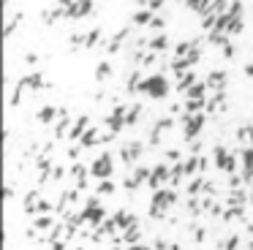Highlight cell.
Here are the masks:
<instances>
[{"label":"cell","instance_id":"obj_11","mask_svg":"<svg viewBox=\"0 0 253 250\" xmlns=\"http://www.w3.org/2000/svg\"><path fill=\"white\" fill-rule=\"evenodd\" d=\"M87 128H90V117H77V123H71V133H68V139L71 141H79L84 133H87Z\"/></svg>","mask_w":253,"mask_h":250},{"label":"cell","instance_id":"obj_8","mask_svg":"<svg viewBox=\"0 0 253 250\" xmlns=\"http://www.w3.org/2000/svg\"><path fill=\"white\" fill-rule=\"evenodd\" d=\"M93 14V0H74L66 8V19H84Z\"/></svg>","mask_w":253,"mask_h":250},{"label":"cell","instance_id":"obj_27","mask_svg":"<svg viewBox=\"0 0 253 250\" xmlns=\"http://www.w3.org/2000/svg\"><path fill=\"white\" fill-rule=\"evenodd\" d=\"M115 182H112V179H101V182H98V188H95V193H98V196H109V193H115Z\"/></svg>","mask_w":253,"mask_h":250},{"label":"cell","instance_id":"obj_5","mask_svg":"<svg viewBox=\"0 0 253 250\" xmlns=\"http://www.w3.org/2000/svg\"><path fill=\"white\" fill-rule=\"evenodd\" d=\"M112 171H115V161H112V152H101V155L93 158V163H90V177L93 179H109Z\"/></svg>","mask_w":253,"mask_h":250},{"label":"cell","instance_id":"obj_21","mask_svg":"<svg viewBox=\"0 0 253 250\" xmlns=\"http://www.w3.org/2000/svg\"><path fill=\"white\" fill-rule=\"evenodd\" d=\"M237 141L242 147H253V125H240L237 128Z\"/></svg>","mask_w":253,"mask_h":250},{"label":"cell","instance_id":"obj_40","mask_svg":"<svg viewBox=\"0 0 253 250\" xmlns=\"http://www.w3.org/2000/svg\"><path fill=\"white\" fill-rule=\"evenodd\" d=\"M77 250H82V248H77Z\"/></svg>","mask_w":253,"mask_h":250},{"label":"cell","instance_id":"obj_25","mask_svg":"<svg viewBox=\"0 0 253 250\" xmlns=\"http://www.w3.org/2000/svg\"><path fill=\"white\" fill-rule=\"evenodd\" d=\"M150 171H153V168H147V166H139V163H136V166L131 168V177L136 179L139 185H142V182H150Z\"/></svg>","mask_w":253,"mask_h":250},{"label":"cell","instance_id":"obj_15","mask_svg":"<svg viewBox=\"0 0 253 250\" xmlns=\"http://www.w3.org/2000/svg\"><path fill=\"white\" fill-rule=\"evenodd\" d=\"M207 92H210L207 82H193V84L188 87L185 98H196V101H207Z\"/></svg>","mask_w":253,"mask_h":250},{"label":"cell","instance_id":"obj_33","mask_svg":"<svg viewBox=\"0 0 253 250\" xmlns=\"http://www.w3.org/2000/svg\"><path fill=\"white\" fill-rule=\"evenodd\" d=\"M84 38H87V36H82V33H74V36H71V46H84Z\"/></svg>","mask_w":253,"mask_h":250},{"label":"cell","instance_id":"obj_9","mask_svg":"<svg viewBox=\"0 0 253 250\" xmlns=\"http://www.w3.org/2000/svg\"><path fill=\"white\" fill-rule=\"evenodd\" d=\"M68 174H71V179L77 182V190H87V174H90V166H84V163H74Z\"/></svg>","mask_w":253,"mask_h":250},{"label":"cell","instance_id":"obj_17","mask_svg":"<svg viewBox=\"0 0 253 250\" xmlns=\"http://www.w3.org/2000/svg\"><path fill=\"white\" fill-rule=\"evenodd\" d=\"M101 139H104V136H101V130L95 128V125H90L87 133H84L82 139H79V144H82L84 150H87V147H93V144H101Z\"/></svg>","mask_w":253,"mask_h":250},{"label":"cell","instance_id":"obj_12","mask_svg":"<svg viewBox=\"0 0 253 250\" xmlns=\"http://www.w3.org/2000/svg\"><path fill=\"white\" fill-rule=\"evenodd\" d=\"M112 220L117 223V228H120V231H126L128 226H136V215H133V212H128V209H120V212H115V215H112Z\"/></svg>","mask_w":253,"mask_h":250},{"label":"cell","instance_id":"obj_10","mask_svg":"<svg viewBox=\"0 0 253 250\" xmlns=\"http://www.w3.org/2000/svg\"><path fill=\"white\" fill-rule=\"evenodd\" d=\"M204 82H207V87L212 92H223V87H226V71H210Z\"/></svg>","mask_w":253,"mask_h":250},{"label":"cell","instance_id":"obj_31","mask_svg":"<svg viewBox=\"0 0 253 250\" xmlns=\"http://www.w3.org/2000/svg\"><path fill=\"white\" fill-rule=\"evenodd\" d=\"M204 239H207V228L196 226L193 228V242H204Z\"/></svg>","mask_w":253,"mask_h":250},{"label":"cell","instance_id":"obj_41","mask_svg":"<svg viewBox=\"0 0 253 250\" xmlns=\"http://www.w3.org/2000/svg\"><path fill=\"white\" fill-rule=\"evenodd\" d=\"M6 3H8V0H6Z\"/></svg>","mask_w":253,"mask_h":250},{"label":"cell","instance_id":"obj_2","mask_svg":"<svg viewBox=\"0 0 253 250\" xmlns=\"http://www.w3.org/2000/svg\"><path fill=\"white\" fill-rule=\"evenodd\" d=\"M171 84L169 79H166V74H153L150 79H144L142 84H139V92L142 95H147L150 101H164L166 95H169Z\"/></svg>","mask_w":253,"mask_h":250},{"label":"cell","instance_id":"obj_22","mask_svg":"<svg viewBox=\"0 0 253 250\" xmlns=\"http://www.w3.org/2000/svg\"><path fill=\"white\" fill-rule=\"evenodd\" d=\"M123 242H128V245H139V239H142V228H139V223L136 226H128L126 231H123Z\"/></svg>","mask_w":253,"mask_h":250},{"label":"cell","instance_id":"obj_37","mask_svg":"<svg viewBox=\"0 0 253 250\" xmlns=\"http://www.w3.org/2000/svg\"><path fill=\"white\" fill-rule=\"evenodd\" d=\"M25 63H28V65H36V63H39V54H33V52L25 54Z\"/></svg>","mask_w":253,"mask_h":250},{"label":"cell","instance_id":"obj_13","mask_svg":"<svg viewBox=\"0 0 253 250\" xmlns=\"http://www.w3.org/2000/svg\"><path fill=\"white\" fill-rule=\"evenodd\" d=\"M57 114H60V109H57V106H52V103H44V106L39 109V114H36V117H39L41 125H52Z\"/></svg>","mask_w":253,"mask_h":250},{"label":"cell","instance_id":"obj_19","mask_svg":"<svg viewBox=\"0 0 253 250\" xmlns=\"http://www.w3.org/2000/svg\"><path fill=\"white\" fill-rule=\"evenodd\" d=\"M153 11L150 8H139L136 14L131 16V25H136V27H150V22H153Z\"/></svg>","mask_w":253,"mask_h":250},{"label":"cell","instance_id":"obj_28","mask_svg":"<svg viewBox=\"0 0 253 250\" xmlns=\"http://www.w3.org/2000/svg\"><path fill=\"white\" fill-rule=\"evenodd\" d=\"M19 22H22V14H14V16H11V22L6 25V30H3V36H6V38H11V36H14V30H17V25H19Z\"/></svg>","mask_w":253,"mask_h":250},{"label":"cell","instance_id":"obj_14","mask_svg":"<svg viewBox=\"0 0 253 250\" xmlns=\"http://www.w3.org/2000/svg\"><path fill=\"white\" fill-rule=\"evenodd\" d=\"M17 87H22V90H41L46 84H44V76L41 74H28V76H22V82Z\"/></svg>","mask_w":253,"mask_h":250},{"label":"cell","instance_id":"obj_16","mask_svg":"<svg viewBox=\"0 0 253 250\" xmlns=\"http://www.w3.org/2000/svg\"><path fill=\"white\" fill-rule=\"evenodd\" d=\"M147 46H150V52H166V49H169V36H166V33H158V36H153L147 41Z\"/></svg>","mask_w":253,"mask_h":250},{"label":"cell","instance_id":"obj_30","mask_svg":"<svg viewBox=\"0 0 253 250\" xmlns=\"http://www.w3.org/2000/svg\"><path fill=\"white\" fill-rule=\"evenodd\" d=\"M150 27H153V30H161V33H164L166 19H164V16H158V14H155V16H153V22H150Z\"/></svg>","mask_w":253,"mask_h":250},{"label":"cell","instance_id":"obj_32","mask_svg":"<svg viewBox=\"0 0 253 250\" xmlns=\"http://www.w3.org/2000/svg\"><path fill=\"white\" fill-rule=\"evenodd\" d=\"M220 54H223L226 60H229V57H234V46H231V41H229V43H223V46H220Z\"/></svg>","mask_w":253,"mask_h":250},{"label":"cell","instance_id":"obj_23","mask_svg":"<svg viewBox=\"0 0 253 250\" xmlns=\"http://www.w3.org/2000/svg\"><path fill=\"white\" fill-rule=\"evenodd\" d=\"M33 228H39V231H52V228H55V220H52V215H36Z\"/></svg>","mask_w":253,"mask_h":250},{"label":"cell","instance_id":"obj_29","mask_svg":"<svg viewBox=\"0 0 253 250\" xmlns=\"http://www.w3.org/2000/svg\"><path fill=\"white\" fill-rule=\"evenodd\" d=\"M185 5H188L191 11H196V14H202L204 5H207V0H185Z\"/></svg>","mask_w":253,"mask_h":250},{"label":"cell","instance_id":"obj_24","mask_svg":"<svg viewBox=\"0 0 253 250\" xmlns=\"http://www.w3.org/2000/svg\"><path fill=\"white\" fill-rule=\"evenodd\" d=\"M112 76V63L109 60H101L98 68H95V82H109Z\"/></svg>","mask_w":253,"mask_h":250},{"label":"cell","instance_id":"obj_36","mask_svg":"<svg viewBox=\"0 0 253 250\" xmlns=\"http://www.w3.org/2000/svg\"><path fill=\"white\" fill-rule=\"evenodd\" d=\"M147 5H150V11H158V8H164V0H147Z\"/></svg>","mask_w":253,"mask_h":250},{"label":"cell","instance_id":"obj_39","mask_svg":"<svg viewBox=\"0 0 253 250\" xmlns=\"http://www.w3.org/2000/svg\"><path fill=\"white\" fill-rule=\"evenodd\" d=\"M11 196H14V190H11V188H8V185H6V188H3V199H6V201H8V199H11Z\"/></svg>","mask_w":253,"mask_h":250},{"label":"cell","instance_id":"obj_35","mask_svg":"<svg viewBox=\"0 0 253 250\" xmlns=\"http://www.w3.org/2000/svg\"><path fill=\"white\" fill-rule=\"evenodd\" d=\"M49 250H66V239H55V242L49 245Z\"/></svg>","mask_w":253,"mask_h":250},{"label":"cell","instance_id":"obj_18","mask_svg":"<svg viewBox=\"0 0 253 250\" xmlns=\"http://www.w3.org/2000/svg\"><path fill=\"white\" fill-rule=\"evenodd\" d=\"M193 82H199V79H196V74H193V71H185V74H180V76H177V84H174V90L185 95V92H188V87H191Z\"/></svg>","mask_w":253,"mask_h":250},{"label":"cell","instance_id":"obj_7","mask_svg":"<svg viewBox=\"0 0 253 250\" xmlns=\"http://www.w3.org/2000/svg\"><path fill=\"white\" fill-rule=\"evenodd\" d=\"M169 179H171V166H166V163H155L153 171H150V182L147 185L153 190H161V188L169 185Z\"/></svg>","mask_w":253,"mask_h":250},{"label":"cell","instance_id":"obj_3","mask_svg":"<svg viewBox=\"0 0 253 250\" xmlns=\"http://www.w3.org/2000/svg\"><path fill=\"white\" fill-rule=\"evenodd\" d=\"M237 150H226L223 144H218L212 150V166L215 168H220V171H226V174H234L237 168H240V161H237Z\"/></svg>","mask_w":253,"mask_h":250},{"label":"cell","instance_id":"obj_34","mask_svg":"<svg viewBox=\"0 0 253 250\" xmlns=\"http://www.w3.org/2000/svg\"><path fill=\"white\" fill-rule=\"evenodd\" d=\"M63 177H66V168H63V166H52V179L57 182V179H63Z\"/></svg>","mask_w":253,"mask_h":250},{"label":"cell","instance_id":"obj_4","mask_svg":"<svg viewBox=\"0 0 253 250\" xmlns=\"http://www.w3.org/2000/svg\"><path fill=\"white\" fill-rule=\"evenodd\" d=\"M180 125H182V139L193 141L204 130V125H207V114H204V112H199V114H185V112H182Z\"/></svg>","mask_w":253,"mask_h":250},{"label":"cell","instance_id":"obj_26","mask_svg":"<svg viewBox=\"0 0 253 250\" xmlns=\"http://www.w3.org/2000/svg\"><path fill=\"white\" fill-rule=\"evenodd\" d=\"M101 36H104V30H101V27H95V30H90V33H87V38H84V46H87V49L98 46V43H101Z\"/></svg>","mask_w":253,"mask_h":250},{"label":"cell","instance_id":"obj_38","mask_svg":"<svg viewBox=\"0 0 253 250\" xmlns=\"http://www.w3.org/2000/svg\"><path fill=\"white\" fill-rule=\"evenodd\" d=\"M180 158V150H166V161H177Z\"/></svg>","mask_w":253,"mask_h":250},{"label":"cell","instance_id":"obj_1","mask_svg":"<svg viewBox=\"0 0 253 250\" xmlns=\"http://www.w3.org/2000/svg\"><path fill=\"white\" fill-rule=\"evenodd\" d=\"M177 204V190L174 188H161L153 190V199H150V217H164L171 207Z\"/></svg>","mask_w":253,"mask_h":250},{"label":"cell","instance_id":"obj_6","mask_svg":"<svg viewBox=\"0 0 253 250\" xmlns=\"http://www.w3.org/2000/svg\"><path fill=\"white\" fill-rule=\"evenodd\" d=\"M82 215H84V220H87L93 228L101 226V223L106 220V209L98 204V196H90L87 204H84V209H82Z\"/></svg>","mask_w":253,"mask_h":250},{"label":"cell","instance_id":"obj_20","mask_svg":"<svg viewBox=\"0 0 253 250\" xmlns=\"http://www.w3.org/2000/svg\"><path fill=\"white\" fill-rule=\"evenodd\" d=\"M128 36H131V27H120V30L112 36V41H109V52H120V46L126 43Z\"/></svg>","mask_w":253,"mask_h":250}]
</instances>
